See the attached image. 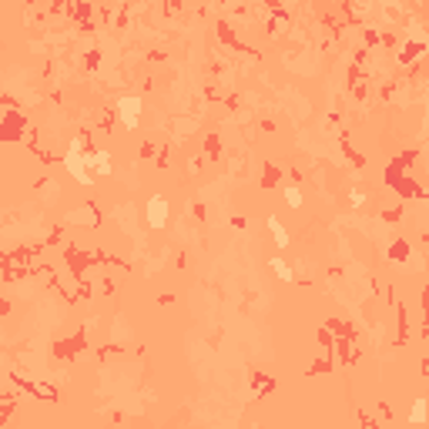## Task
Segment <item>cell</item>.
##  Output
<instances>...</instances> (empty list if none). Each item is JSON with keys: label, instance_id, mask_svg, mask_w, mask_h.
Wrapping results in <instances>:
<instances>
[{"label": "cell", "instance_id": "cell-5", "mask_svg": "<svg viewBox=\"0 0 429 429\" xmlns=\"http://www.w3.org/2000/svg\"><path fill=\"white\" fill-rule=\"evenodd\" d=\"M268 228H272V232H275V242H278V245H288V235H285V228L278 225L275 218H268Z\"/></svg>", "mask_w": 429, "mask_h": 429}, {"label": "cell", "instance_id": "cell-6", "mask_svg": "<svg viewBox=\"0 0 429 429\" xmlns=\"http://www.w3.org/2000/svg\"><path fill=\"white\" fill-rule=\"evenodd\" d=\"M285 202L292 204V208H298V204H302V194H298V188H288V192H285Z\"/></svg>", "mask_w": 429, "mask_h": 429}, {"label": "cell", "instance_id": "cell-1", "mask_svg": "<svg viewBox=\"0 0 429 429\" xmlns=\"http://www.w3.org/2000/svg\"><path fill=\"white\" fill-rule=\"evenodd\" d=\"M164 222H168V202H164V198H151V202H148V225L161 228Z\"/></svg>", "mask_w": 429, "mask_h": 429}, {"label": "cell", "instance_id": "cell-3", "mask_svg": "<svg viewBox=\"0 0 429 429\" xmlns=\"http://www.w3.org/2000/svg\"><path fill=\"white\" fill-rule=\"evenodd\" d=\"M409 419H412V422H422V419H426V399H416V402H412Z\"/></svg>", "mask_w": 429, "mask_h": 429}, {"label": "cell", "instance_id": "cell-4", "mask_svg": "<svg viewBox=\"0 0 429 429\" xmlns=\"http://www.w3.org/2000/svg\"><path fill=\"white\" fill-rule=\"evenodd\" d=\"M272 268H275V275H278V278H285V282H292V272H288V265H285L282 258H272Z\"/></svg>", "mask_w": 429, "mask_h": 429}, {"label": "cell", "instance_id": "cell-2", "mask_svg": "<svg viewBox=\"0 0 429 429\" xmlns=\"http://www.w3.org/2000/svg\"><path fill=\"white\" fill-rule=\"evenodd\" d=\"M118 111H121V121H124V128H134V124H138V118H141V101H138V98H124Z\"/></svg>", "mask_w": 429, "mask_h": 429}]
</instances>
